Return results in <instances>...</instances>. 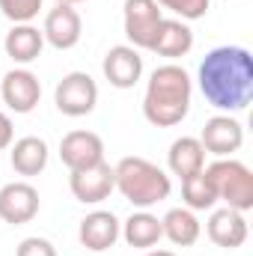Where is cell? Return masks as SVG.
<instances>
[{
	"label": "cell",
	"mask_w": 253,
	"mask_h": 256,
	"mask_svg": "<svg viewBox=\"0 0 253 256\" xmlns=\"http://www.w3.org/2000/svg\"><path fill=\"white\" fill-rule=\"evenodd\" d=\"M202 98L220 114H238L253 102V54L242 45H220L206 54L196 74Z\"/></svg>",
	"instance_id": "obj_1"
},
{
	"label": "cell",
	"mask_w": 253,
	"mask_h": 256,
	"mask_svg": "<svg viewBox=\"0 0 253 256\" xmlns=\"http://www.w3.org/2000/svg\"><path fill=\"white\" fill-rule=\"evenodd\" d=\"M194 98V80L176 63L158 66L149 74L146 92H143V116L155 128H176L190 114Z\"/></svg>",
	"instance_id": "obj_2"
},
{
	"label": "cell",
	"mask_w": 253,
	"mask_h": 256,
	"mask_svg": "<svg viewBox=\"0 0 253 256\" xmlns=\"http://www.w3.org/2000/svg\"><path fill=\"white\" fill-rule=\"evenodd\" d=\"M114 176H116V191L122 194L134 208H152V206L164 202L173 191L170 176L158 164H152L140 155L122 158L114 167Z\"/></svg>",
	"instance_id": "obj_3"
},
{
	"label": "cell",
	"mask_w": 253,
	"mask_h": 256,
	"mask_svg": "<svg viewBox=\"0 0 253 256\" xmlns=\"http://www.w3.org/2000/svg\"><path fill=\"white\" fill-rule=\"evenodd\" d=\"M208 182L214 185L218 202H226V208L250 212L253 208V173L238 158H218L206 167Z\"/></svg>",
	"instance_id": "obj_4"
},
{
	"label": "cell",
	"mask_w": 253,
	"mask_h": 256,
	"mask_svg": "<svg viewBox=\"0 0 253 256\" xmlns=\"http://www.w3.org/2000/svg\"><path fill=\"white\" fill-rule=\"evenodd\" d=\"M54 104L63 116H72V120L90 116L98 104V84L86 72H68L60 78L54 90Z\"/></svg>",
	"instance_id": "obj_5"
},
{
	"label": "cell",
	"mask_w": 253,
	"mask_h": 256,
	"mask_svg": "<svg viewBox=\"0 0 253 256\" xmlns=\"http://www.w3.org/2000/svg\"><path fill=\"white\" fill-rule=\"evenodd\" d=\"M164 21V9L155 0H126L122 6V27L131 48H152V39L158 33V24Z\"/></svg>",
	"instance_id": "obj_6"
},
{
	"label": "cell",
	"mask_w": 253,
	"mask_h": 256,
	"mask_svg": "<svg viewBox=\"0 0 253 256\" xmlns=\"http://www.w3.org/2000/svg\"><path fill=\"white\" fill-rule=\"evenodd\" d=\"M0 96L12 114H33L42 102V80L30 68H12L0 78Z\"/></svg>",
	"instance_id": "obj_7"
},
{
	"label": "cell",
	"mask_w": 253,
	"mask_h": 256,
	"mask_svg": "<svg viewBox=\"0 0 253 256\" xmlns=\"http://www.w3.org/2000/svg\"><path fill=\"white\" fill-rule=\"evenodd\" d=\"M68 188L72 196L84 206H98L104 202L110 194L116 191V176H114V167L108 161L96 164V167H86V170H74L68 176Z\"/></svg>",
	"instance_id": "obj_8"
},
{
	"label": "cell",
	"mask_w": 253,
	"mask_h": 256,
	"mask_svg": "<svg viewBox=\"0 0 253 256\" xmlns=\"http://www.w3.org/2000/svg\"><path fill=\"white\" fill-rule=\"evenodd\" d=\"M200 143L214 158H232L244 146V126L230 114H218L206 122L202 134H200Z\"/></svg>",
	"instance_id": "obj_9"
},
{
	"label": "cell",
	"mask_w": 253,
	"mask_h": 256,
	"mask_svg": "<svg viewBox=\"0 0 253 256\" xmlns=\"http://www.w3.org/2000/svg\"><path fill=\"white\" fill-rule=\"evenodd\" d=\"M39 191L30 182H9L0 188V220L9 226H24L39 214Z\"/></svg>",
	"instance_id": "obj_10"
},
{
	"label": "cell",
	"mask_w": 253,
	"mask_h": 256,
	"mask_svg": "<svg viewBox=\"0 0 253 256\" xmlns=\"http://www.w3.org/2000/svg\"><path fill=\"white\" fill-rule=\"evenodd\" d=\"M60 161L68 167V173L96 167L104 161V140L96 131H68L60 140Z\"/></svg>",
	"instance_id": "obj_11"
},
{
	"label": "cell",
	"mask_w": 253,
	"mask_h": 256,
	"mask_svg": "<svg viewBox=\"0 0 253 256\" xmlns=\"http://www.w3.org/2000/svg\"><path fill=\"white\" fill-rule=\"evenodd\" d=\"M42 36H45V45H51L57 51H72L80 42V36H84V21H80L78 9L66 6V3H57L45 15Z\"/></svg>",
	"instance_id": "obj_12"
},
{
	"label": "cell",
	"mask_w": 253,
	"mask_h": 256,
	"mask_svg": "<svg viewBox=\"0 0 253 256\" xmlns=\"http://www.w3.org/2000/svg\"><path fill=\"white\" fill-rule=\"evenodd\" d=\"M102 72H104L110 86L134 90L140 84V78H143V57L131 45H114L102 60Z\"/></svg>",
	"instance_id": "obj_13"
},
{
	"label": "cell",
	"mask_w": 253,
	"mask_h": 256,
	"mask_svg": "<svg viewBox=\"0 0 253 256\" xmlns=\"http://www.w3.org/2000/svg\"><path fill=\"white\" fill-rule=\"evenodd\" d=\"M120 232H122V224H120V218L114 214V212H90L84 220H80V226H78V238H80V244L86 248V250H92V254H104V250H110L116 242H120Z\"/></svg>",
	"instance_id": "obj_14"
},
{
	"label": "cell",
	"mask_w": 253,
	"mask_h": 256,
	"mask_svg": "<svg viewBox=\"0 0 253 256\" xmlns=\"http://www.w3.org/2000/svg\"><path fill=\"white\" fill-rule=\"evenodd\" d=\"M206 232H208V238H212L218 248H224V250H238V248H244L250 230H248L244 212L218 208V212H212V218H208V224H206Z\"/></svg>",
	"instance_id": "obj_15"
},
{
	"label": "cell",
	"mask_w": 253,
	"mask_h": 256,
	"mask_svg": "<svg viewBox=\"0 0 253 256\" xmlns=\"http://www.w3.org/2000/svg\"><path fill=\"white\" fill-rule=\"evenodd\" d=\"M190 48H194V30L188 27V21L164 18L158 24V33H155L149 51L158 57H167V60H179V57H188Z\"/></svg>",
	"instance_id": "obj_16"
},
{
	"label": "cell",
	"mask_w": 253,
	"mask_h": 256,
	"mask_svg": "<svg viewBox=\"0 0 253 256\" xmlns=\"http://www.w3.org/2000/svg\"><path fill=\"white\" fill-rule=\"evenodd\" d=\"M3 48H6V57H12V63L30 66L42 57V51H45V36H42V30L33 27V24H12V30H9L6 39H3Z\"/></svg>",
	"instance_id": "obj_17"
},
{
	"label": "cell",
	"mask_w": 253,
	"mask_h": 256,
	"mask_svg": "<svg viewBox=\"0 0 253 256\" xmlns=\"http://www.w3.org/2000/svg\"><path fill=\"white\" fill-rule=\"evenodd\" d=\"M9 149H12V152H9V161H12V170H15L18 176H27V179H30V176L45 173L51 152H48V143H45L42 137H21V140H15Z\"/></svg>",
	"instance_id": "obj_18"
},
{
	"label": "cell",
	"mask_w": 253,
	"mask_h": 256,
	"mask_svg": "<svg viewBox=\"0 0 253 256\" xmlns=\"http://www.w3.org/2000/svg\"><path fill=\"white\" fill-rule=\"evenodd\" d=\"M120 238H126L128 248H137V250H152L161 238H164V230H161V218H155L149 208H137L126 224H122V232Z\"/></svg>",
	"instance_id": "obj_19"
},
{
	"label": "cell",
	"mask_w": 253,
	"mask_h": 256,
	"mask_svg": "<svg viewBox=\"0 0 253 256\" xmlns=\"http://www.w3.org/2000/svg\"><path fill=\"white\" fill-rule=\"evenodd\" d=\"M167 167L179 179L202 173L206 170V149H202L200 137H179V140H173V146L167 152Z\"/></svg>",
	"instance_id": "obj_20"
},
{
	"label": "cell",
	"mask_w": 253,
	"mask_h": 256,
	"mask_svg": "<svg viewBox=\"0 0 253 256\" xmlns=\"http://www.w3.org/2000/svg\"><path fill=\"white\" fill-rule=\"evenodd\" d=\"M161 230H164V238H170V244L176 248H194L202 236V226L196 220V212L190 208H170L164 218H161Z\"/></svg>",
	"instance_id": "obj_21"
},
{
	"label": "cell",
	"mask_w": 253,
	"mask_h": 256,
	"mask_svg": "<svg viewBox=\"0 0 253 256\" xmlns=\"http://www.w3.org/2000/svg\"><path fill=\"white\" fill-rule=\"evenodd\" d=\"M182 200H185V208L190 212H212L218 206V194H214V185L208 182L206 170L182 179Z\"/></svg>",
	"instance_id": "obj_22"
},
{
	"label": "cell",
	"mask_w": 253,
	"mask_h": 256,
	"mask_svg": "<svg viewBox=\"0 0 253 256\" xmlns=\"http://www.w3.org/2000/svg\"><path fill=\"white\" fill-rule=\"evenodd\" d=\"M161 9L173 12L179 21H200L208 15L212 9V0H155Z\"/></svg>",
	"instance_id": "obj_23"
},
{
	"label": "cell",
	"mask_w": 253,
	"mask_h": 256,
	"mask_svg": "<svg viewBox=\"0 0 253 256\" xmlns=\"http://www.w3.org/2000/svg\"><path fill=\"white\" fill-rule=\"evenodd\" d=\"M42 3L45 0H0V12L12 24H33V18L42 12Z\"/></svg>",
	"instance_id": "obj_24"
},
{
	"label": "cell",
	"mask_w": 253,
	"mask_h": 256,
	"mask_svg": "<svg viewBox=\"0 0 253 256\" xmlns=\"http://www.w3.org/2000/svg\"><path fill=\"white\" fill-rule=\"evenodd\" d=\"M15 256H57V248L42 236H30V238H24L18 244Z\"/></svg>",
	"instance_id": "obj_25"
},
{
	"label": "cell",
	"mask_w": 253,
	"mask_h": 256,
	"mask_svg": "<svg viewBox=\"0 0 253 256\" xmlns=\"http://www.w3.org/2000/svg\"><path fill=\"white\" fill-rule=\"evenodd\" d=\"M12 143H15V126H12L9 114H3V110H0V152H3V149H9Z\"/></svg>",
	"instance_id": "obj_26"
},
{
	"label": "cell",
	"mask_w": 253,
	"mask_h": 256,
	"mask_svg": "<svg viewBox=\"0 0 253 256\" xmlns=\"http://www.w3.org/2000/svg\"><path fill=\"white\" fill-rule=\"evenodd\" d=\"M143 256H176V254L173 250H155L152 248V250H143Z\"/></svg>",
	"instance_id": "obj_27"
},
{
	"label": "cell",
	"mask_w": 253,
	"mask_h": 256,
	"mask_svg": "<svg viewBox=\"0 0 253 256\" xmlns=\"http://www.w3.org/2000/svg\"><path fill=\"white\" fill-rule=\"evenodd\" d=\"M57 3H66V6H78V3H86V0H57Z\"/></svg>",
	"instance_id": "obj_28"
}]
</instances>
